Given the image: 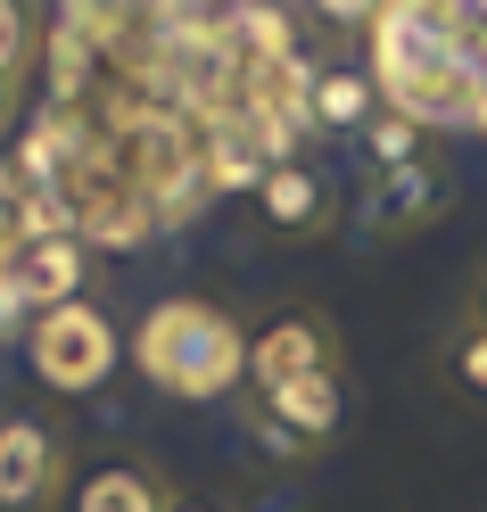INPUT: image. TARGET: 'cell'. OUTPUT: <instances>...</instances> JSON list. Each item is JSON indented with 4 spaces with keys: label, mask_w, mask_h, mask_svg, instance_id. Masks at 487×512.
Masks as SVG:
<instances>
[{
    "label": "cell",
    "mask_w": 487,
    "mask_h": 512,
    "mask_svg": "<svg viewBox=\"0 0 487 512\" xmlns=\"http://www.w3.org/2000/svg\"><path fill=\"white\" fill-rule=\"evenodd\" d=\"M133 372L174 405H240L248 397V323L199 290H174L133 323Z\"/></svg>",
    "instance_id": "6da1fadb"
},
{
    "label": "cell",
    "mask_w": 487,
    "mask_h": 512,
    "mask_svg": "<svg viewBox=\"0 0 487 512\" xmlns=\"http://www.w3.org/2000/svg\"><path fill=\"white\" fill-rule=\"evenodd\" d=\"M372 83H380V108L413 116L421 133H454V124H479L487 83L463 67L454 50V17L446 9H372Z\"/></svg>",
    "instance_id": "7a4b0ae2"
},
{
    "label": "cell",
    "mask_w": 487,
    "mask_h": 512,
    "mask_svg": "<svg viewBox=\"0 0 487 512\" xmlns=\"http://www.w3.org/2000/svg\"><path fill=\"white\" fill-rule=\"evenodd\" d=\"M116 364H133V331H116V314L100 298L25 314V372L50 397H100L116 380Z\"/></svg>",
    "instance_id": "3957f363"
},
{
    "label": "cell",
    "mask_w": 487,
    "mask_h": 512,
    "mask_svg": "<svg viewBox=\"0 0 487 512\" xmlns=\"http://www.w3.org/2000/svg\"><path fill=\"white\" fill-rule=\"evenodd\" d=\"M322 372H347V347H339V323L306 298H281L248 323V397H273V389H298V380H322Z\"/></svg>",
    "instance_id": "277c9868"
},
{
    "label": "cell",
    "mask_w": 487,
    "mask_h": 512,
    "mask_svg": "<svg viewBox=\"0 0 487 512\" xmlns=\"http://www.w3.org/2000/svg\"><path fill=\"white\" fill-rule=\"evenodd\" d=\"M75 479V446L42 413H0V512H58Z\"/></svg>",
    "instance_id": "5b68a950"
},
{
    "label": "cell",
    "mask_w": 487,
    "mask_h": 512,
    "mask_svg": "<svg viewBox=\"0 0 487 512\" xmlns=\"http://www.w3.org/2000/svg\"><path fill=\"white\" fill-rule=\"evenodd\" d=\"M446 207H454V166L430 149L405 174H372L364 199H355V223H364V240H413V232H430Z\"/></svg>",
    "instance_id": "8992f818"
},
{
    "label": "cell",
    "mask_w": 487,
    "mask_h": 512,
    "mask_svg": "<svg viewBox=\"0 0 487 512\" xmlns=\"http://www.w3.org/2000/svg\"><path fill=\"white\" fill-rule=\"evenodd\" d=\"M248 207H256V223H265L273 240H322L339 223V182L322 174V157H273L265 166V182L248 190Z\"/></svg>",
    "instance_id": "52a82bcc"
},
{
    "label": "cell",
    "mask_w": 487,
    "mask_h": 512,
    "mask_svg": "<svg viewBox=\"0 0 487 512\" xmlns=\"http://www.w3.org/2000/svg\"><path fill=\"white\" fill-rule=\"evenodd\" d=\"M91 265H100V248L83 232H42V240H25L9 256V290H17L25 314H50V306L91 298Z\"/></svg>",
    "instance_id": "ba28073f"
},
{
    "label": "cell",
    "mask_w": 487,
    "mask_h": 512,
    "mask_svg": "<svg viewBox=\"0 0 487 512\" xmlns=\"http://www.w3.org/2000/svg\"><path fill=\"white\" fill-rule=\"evenodd\" d=\"M182 488L166 471H157L149 455H100V463H75L67 496H58V512H174Z\"/></svg>",
    "instance_id": "9c48e42d"
},
{
    "label": "cell",
    "mask_w": 487,
    "mask_h": 512,
    "mask_svg": "<svg viewBox=\"0 0 487 512\" xmlns=\"http://www.w3.org/2000/svg\"><path fill=\"white\" fill-rule=\"evenodd\" d=\"M372 116H380V83H372V67H314V83H306V133H322V141H355Z\"/></svg>",
    "instance_id": "30bf717a"
},
{
    "label": "cell",
    "mask_w": 487,
    "mask_h": 512,
    "mask_svg": "<svg viewBox=\"0 0 487 512\" xmlns=\"http://www.w3.org/2000/svg\"><path fill=\"white\" fill-rule=\"evenodd\" d=\"M438 380H446L463 405L487 413V331H479V323H454V331L438 339Z\"/></svg>",
    "instance_id": "8fae6325"
},
{
    "label": "cell",
    "mask_w": 487,
    "mask_h": 512,
    "mask_svg": "<svg viewBox=\"0 0 487 512\" xmlns=\"http://www.w3.org/2000/svg\"><path fill=\"white\" fill-rule=\"evenodd\" d=\"M355 141H364V166H372V174H405V166H421V157H430V133H421L413 116H397V108H380Z\"/></svg>",
    "instance_id": "7c38bea8"
},
{
    "label": "cell",
    "mask_w": 487,
    "mask_h": 512,
    "mask_svg": "<svg viewBox=\"0 0 487 512\" xmlns=\"http://www.w3.org/2000/svg\"><path fill=\"white\" fill-rule=\"evenodd\" d=\"M34 58H42V25L17 0H0V75H34Z\"/></svg>",
    "instance_id": "4fadbf2b"
},
{
    "label": "cell",
    "mask_w": 487,
    "mask_h": 512,
    "mask_svg": "<svg viewBox=\"0 0 487 512\" xmlns=\"http://www.w3.org/2000/svg\"><path fill=\"white\" fill-rule=\"evenodd\" d=\"M17 199H25V182H17V157H9V149H0V223H9V215H17Z\"/></svg>",
    "instance_id": "5bb4252c"
},
{
    "label": "cell",
    "mask_w": 487,
    "mask_h": 512,
    "mask_svg": "<svg viewBox=\"0 0 487 512\" xmlns=\"http://www.w3.org/2000/svg\"><path fill=\"white\" fill-rule=\"evenodd\" d=\"M463 323H479V331H487V265L471 273V298H463Z\"/></svg>",
    "instance_id": "9a60e30c"
},
{
    "label": "cell",
    "mask_w": 487,
    "mask_h": 512,
    "mask_svg": "<svg viewBox=\"0 0 487 512\" xmlns=\"http://www.w3.org/2000/svg\"><path fill=\"white\" fill-rule=\"evenodd\" d=\"M17 108H25V75H0V124H9Z\"/></svg>",
    "instance_id": "2e32d148"
},
{
    "label": "cell",
    "mask_w": 487,
    "mask_h": 512,
    "mask_svg": "<svg viewBox=\"0 0 487 512\" xmlns=\"http://www.w3.org/2000/svg\"><path fill=\"white\" fill-rule=\"evenodd\" d=\"M174 512H232V504H223V496H182Z\"/></svg>",
    "instance_id": "e0dca14e"
},
{
    "label": "cell",
    "mask_w": 487,
    "mask_h": 512,
    "mask_svg": "<svg viewBox=\"0 0 487 512\" xmlns=\"http://www.w3.org/2000/svg\"><path fill=\"white\" fill-rule=\"evenodd\" d=\"M471 133H479V141H487V100H479V124H471Z\"/></svg>",
    "instance_id": "ac0fdd59"
}]
</instances>
